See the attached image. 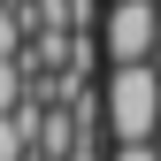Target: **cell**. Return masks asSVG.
Masks as SVG:
<instances>
[{"mask_svg": "<svg viewBox=\"0 0 161 161\" xmlns=\"http://www.w3.org/2000/svg\"><path fill=\"white\" fill-rule=\"evenodd\" d=\"M100 123H108V138H115V146H153V138H161V62L108 69Z\"/></svg>", "mask_w": 161, "mask_h": 161, "instance_id": "cell-1", "label": "cell"}, {"mask_svg": "<svg viewBox=\"0 0 161 161\" xmlns=\"http://www.w3.org/2000/svg\"><path fill=\"white\" fill-rule=\"evenodd\" d=\"M100 46H108L115 69H130V62H161V0H123V8H108Z\"/></svg>", "mask_w": 161, "mask_h": 161, "instance_id": "cell-2", "label": "cell"}, {"mask_svg": "<svg viewBox=\"0 0 161 161\" xmlns=\"http://www.w3.org/2000/svg\"><path fill=\"white\" fill-rule=\"evenodd\" d=\"M23 15H15V8H0V62H23Z\"/></svg>", "mask_w": 161, "mask_h": 161, "instance_id": "cell-3", "label": "cell"}, {"mask_svg": "<svg viewBox=\"0 0 161 161\" xmlns=\"http://www.w3.org/2000/svg\"><path fill=\"white\" fill-rule=\"evenodd\" d=\"M23 108V62H0V115Z\"/></svg>", "mask_w": 161, "mask_h": 161, "instance_id": "cell-4", "label": "cell"}, {"mask_svg": "<svg viewBox=\"0 0 161 161\" xmlns=\"http://www.w3.org/2000/svg\"><path fill=\"white\" fill-rule=\"evenodd\" d=\"M115 161H161V146H115Z\"/></svg>", "mask_w": 161, "mask_h": 161, "instance_id": "cell-5", "label": "cell"}, {"mask_svg": "<svg viewBox=\"0 0 161 161\" xmlns=\"http://www.w3.org/2000/svg\"><path fill=\"white\" fill-rule=\"evenodd\" d=\"M108 8H123V0H108Z\"/></svg>", "mask_w": 161, "mask_h": 161, "instance_id": "cell-6", "label": "cell"}, {"mask_svg": "<svg viewBox=\"0 0 161 161\" xmlns=\"http://www.w3.org/2000/svg\"><path fill=\"white\" fill-rule=\"evenodd\" d=\"M153 146H161V138H153Z\"/></svg>", "mask_w": 161, "mask_h": 161, "instance_id": "cell-7", "label": "cell"}]
</instances>
